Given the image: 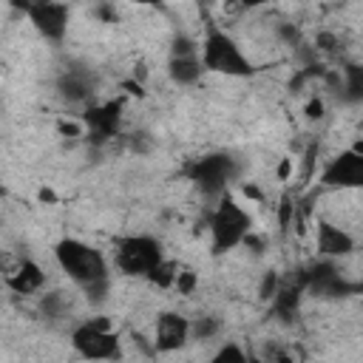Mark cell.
Here are the masks:
<instances>
[{"label": "cell", "instance_id": "11", "mask_svg": "<svg viewBox=\"0 0 363 363\" xmlns=\"http://www.w3.org/2000/svg\"><path fill=\"white\" fill-rule=\"evenodd\" d=\"M315 244H318V255L326 261H337L354 252V235L326 218H320L315 227Z\"/></svg>", "mask_w": 363, "mask_h": 363}, {"label": "cell", "instance_id": "25", "mask_svg": "<svg viewBox=\"0 0 363 363\" xmlns=\"http://www.w3.org/2000/svg\"><path fill=\"white\" fill-rule=\"evenodd\" d=\"M340 45V40L332 34V31H318L315 37V51H335Z\"/></svg>", "mask_w": 363, "mask_h": 363}, {"label": "cell", "instance_id": "9", "mask_svg": "<svg viewBox=\"0 0 363 363\" xmlns=\"http://www.w3.org/2000/svg\"><path fill=\"white\" fill-rule=\"evenodd\" d=\"M23 14L28 17V23L34 26V31L45 40L60 45L68 34V23H71V6L65 3H54V0H31L20 6Z\"/></svg>", "mask_w": 363, "mask_h": 363}, {"label": "cell", "instance_id": "14", "mask_svg": "<svg viewBox=\"0 0 363 363\" xmlns=\"http://www.w3.org/2000/svg\"><path fill=\"white\" fill-rule=\"evenodd\" d=\"M57 88H60V96L68 99V102H82V105H88V99H91V85H88L85 74L68 71V74L60 77Z\"/></svg>", "mask_w": 363, "mask_h": 363}, {"label": "cell", "instance_id": "26", "mask_svg": "<svg viewBox=\"0 0 363 363\" xmlns=\"http://www.w3.org/2000/svg\"><path fill=\"white\" fill-rule=\"evenodd\" d=\"M57 130H60V136H68V139L85 136V128H82L79 119H77V122H65V119H60V122H57Z\"/></svg>", "mask_w": 363, "mask_h": 363}, {"label": "cell", "instance_id": "1", "mask_svg": "<svg viewBox=\"0 0 363 363\" xmlns=\"http://www.w3.org/2000/svg\"><path fill=\"white\" fill-rule=\"evenodd\" d=\"M54 261L71 284H77L91 303H102L111 289V269L105 255L82 238L65 235L54 244Z\"/></svg>", "mask_w": 363, "mask_h": 363}, {"label": "cell", "instance_id": "7", "mask_svg": "<svg viewBox=\"0 0 363 363\" xmlns=\"http://www.w3.org/2000/svg\"><path fill=\"white\" fill-rule=\"evenodd\" d=\"M122 111H125V96L85 105L82 113L77 116L85 128V139L99 147V145H108L116 136H122Z\"/></svg>", "mask_w": 363, "mask_h": 363}, {"label": "cell", "instance_id": "18", "mask_svg": "<svg viewBox=\"0 0 363 363\" xmlns=\"http://www.w3.org/2000/svg\"><path fill=\"white\" fill-rule=\"evenodd\" d=\"M250 352L238 343V340H224L218 343V349L207 357V363H247Z\"/></svg>", "mask_w": 363, "mask_h": 363}, {"label": "cell", "instance_id": "22", "mask_svg": "<svg viewBox=\"0 0 363 363\" xmlns=\"http://www.w3.org/2000/svg\"><path fill=\"white\" fill-rule=\"evenodd\" d=\"M40 306H43V312H45L48 318H62L65 309H68L62 292H48V295H43V298H40Z\"/></svg>", "mask_w": 363, "mask_h": 363}, {"label": "cell", "instance_id": "15", "mask_svg": "<svg viewBox=\"0 0 363 363\" xmlns=\"http://www.w3.org/2000/svg\"><path fill=\"white\" fill-rule=\"evenodd\" d=\"M179 261L176 258H162L147 275H145V281L150 284V286H156V289H173V281H176V272H179Z\"/></svg>", "mask_w": 363, "mask_h": 363}, {"label": "cell", "instance_id": "5", "mask_svg": "<svg viewBox=\"0 0 363 363\" xmlns=\"http://www.w3.org/2000/svg\"><path fill=\"white\" fill-rule=\"evenodd\" d=\"M162 258V241L150 233H130L113 238V267L128 278H145Z\"/></svg>", "mask_w": 363, "mask_h": 363}, {"label": "cell", "instance_id": "32", "mask_svg": "<svg viewBox=\"0 0 363 363\" xmlns=\"http://www.w3.org/2000/svg\"><path fill=\"white\" fill-rule=\"evenodd\" d=\"M37 199H40V201H48V204H54V201H57V196H54V190H48V187H43V190L37 193Z\"/></svg>", "mask_w": 363, "mask_h": 363}, {"label": "cell", "instance_id": "24", "mask_svg": "<svg viewBox=\"0 0 363 363\" xmlns=\"http://www.w3.org/2000/svg\"><path fill=\"white\" fill-rule=\"evenodd\" d=\"M323 113H326L323 96H320V94H312V96L306 99V105H303V116H306L309 122H318V119H323Z\"/></svg>", "mask_w": 363, "mask_h": 363}, {"label": "cell", "instance_id": "3", "mask_svg": "<svg viewBox=\"0 0 363 363\" xmlns=\"http://www.w3.org/2000/svg\"><path fill=\"white\" fill-rule=\"evenodd\" d=\"M210 227V252L213 255H227L235 247L244 244V238L252 233V216L250 210L233 196V190L221 193L210 210L207 218Z\"/></svg>", "mask_w": 363, "mask_h": 363}, {"label": "cell", "instance_id": "21", "mask_svg": "<svg viewBox=\"0 0 363 363\" xmlns=\"http://www.w3.org/2000/svg\"><path fill=\"white\" fill-rule=\"evenodd\" d=\"M196 286H199V275H196V269H190V267H179L176 281H173V289L182 292V295H193Z\"/></svg>", "mask_w": 363, "mask_h": 363}, {"label": "cell", "instance_id": "10", "mask_svg": "<svg viewBox=\"0 0 363 363\" xmlns=\"http://www.w3.org/2000/svg\"><path fill=\"white\" fill-rule=\"evenodd\" d=\"M187 343H190V318L173 309L159 312L153 323V337H150L153 354H173Z\"/></svg>", "mask_w": 363, "mask_h": 363}, {"label": "cell", "instance_id": "17", "mask_svg": "<svg viewBox=\"0 0 363 363\" xmlns=\"http://www.w3.org/2000/svg\"><path fill=\"white\" fill-rule=\"evenodd\" d=\"M221 332V320L216 315L190 318V340H213Z\"/></svg>", "mask_w": 363, "mask_h": 363}, {"label": "cell", "instance_id": "27", "mask_svg": "<svg viewBox=\"0 0 363 363\" xmlns=\"http://www.w3.org/2000/svg\"><path fill=\"white\" fill-rule=\"evenodd\" d=\"M292 164H295V159H289V156H284V159L278 162V167H275L278 182H289V176H292Z\"/></svg>", "mask_w": 363, "mask_h": 363}, {"label": "cell", "instance_id": "30", "mask_svg": "<svg viewBox=\"0 0 363 363\" xmlns=\"http://www.w3.org/2000/svg\"><path fill=\"white\" fill-rule=\"evenodd\" d=\"M94 11H96L105 23H113V20H116V9H113V6H96Z\"/></svg>", "mask_w": 363, "mask_h": 363}, {"label": "cell", "instance_id": "19", "mask_svg": "<svg viewBox=\"0 0 363 363\" xmlns=\"http://www.w3.org/2000/svg\"><path fill=\"white\" fill-rule=\"evenodd\" d=\"M275 216H278V230L286 235V233L292 230V218H295V199H292L289 193L281 196V201H278V207H275Z\"/></svg>", "mask_w": 363, "mask_h": 363}, {"label": "cell", "instance_id": "29", "mask_svg": "<svg viewBox=\"0 0 363 363\" xmlns=\"http://www.w3.org/2000/svg\"><path fill=\"white\" fill-rule=\"evenodd\" d=\"M122 88H125L130 96H145V88H142V82H136V79H125Z\"/></svg>", "mask_w": 363, "mask_h": 363}, {"label": "cell", "instance_id": "2", "mask_svg": "<svg viewBox=\"0 0 363 363\" xmlns=\"http://www.w3.org/2000/svg\"><path fill=\"white\" fill-rule=\"evenodd\" d=\"M199 60L207 74L247 79L258 74V62L241 48V43L204 11V37L199 43Z\"/></svg>", "mask_w": 363, "mask_h": 363}, {"label": "cell", "instance_id": "23", "mask_svg": "<svg viewBox=\"0 0 363 363\" xmlns=\"http://www.w3.org/2000/svg\"><path fill=\"white\" fill-rule=\"evenodd\" d=\"M125 139H128V147H130L133 153H150V150H153V139H150V133H145V130H133V133H128Z\"/></svg>", "mask_w": 363, "mask_h": 363}, {"label": "cell", "instance_id": "12", "mask_svg": "<svg viewBox=\"0 0 363 363\" xmlns=\"http://www.w3.org/2000/svg\"><path fill=\"white\" fill-rule=\"evenodd\" d=\"M3 286H6L9 292H14V295H37V292L45 286V269H43L34 258L23 255L20 267H17L9 278H3Z\"/></svg>", "mask_w": 363, "mask_h": 363}, {"label": "cell", "instance_id": "31", "mask_svg": "<svg viewBox=\"0 0 363 363\" xmlns=\"http://www.w3.org/2000/svg\"><path fill=\"white\" fill-rule=\"evenodd\" d=\"M241 193H244L247 199H252V201H261V199H264L261 187H255V184H244V187H241Z\"/></svg>", "mask_w": 363, "mask_h": 363}, {"label": "cell", "instance_id": "13", "mask_svg": "<svg viewBox=\"0 0 363 363\" xmlns=\"http://www.w3.org/2000/svg\"><path fill=\"white\" fill-rule=\"evenodd\" d=\"M204 68H201V60H199V51L196 54H170L167 57V77L173 85L179 88H190L201 79Z\"/></svg>", "mask_w": 363, "mask_h": 363}, {"label": "cell", "instance_id": "33", "mask_svg": "<svg viewBox=\"0 0 363 363\" xmlns=\"http://www.w3.org/2000/svg\"><path fill=\"white\" fill-rule=\"evenodd\" d=\"M247 363H264V360H261V354H255V352H250V357H247Z\"/></svg>", "mask_w": 363, "mask_h": 363}, {"label": "cell", "instance_id": "8", "mask_svg": "<svg viewBox=\"0 0 363 363\" xmlns=\"http://www.w3.org/2000/svg\"><path fill=\"white\" fill-rule=\"evenodd\" d=\"M318 187L326 190H354L363 187V142L357 139L352 147L335 153L323 170L318 173Z\"/></svg>", "mask_w": 363, "mask_h": 363}, {"label": "cell", "instance_id": "28", "mask_svg": "<svg viewBox=\"0 0 363 363\" xmlns=\"http://www.w3.org/2000/svg\"><path fill=\"white\" fill-rule=\"evenodd\" d=\"M264 363H295V357L286 349H269V357H261Z\"/></svg>", "mask_w": 363, "mask_h": 363}, {"label": "cell", "instance_id": "16", "mask_svg": "<svg viewBox=\"0 0 363 363\" xmlns=\"http://www.w3.org/2000/svg\"><path fill=\"white\" fill-rule=\"evenodd\" d=\"M340 91L346 102H360L363 99V71L357 65L340 68Z\"/></svg>", "mask_w": 363, "mask_h": 363}, {"label": "cell", "instance_id": "20", "mask_svg": "<svg viewBox=\"0 0 363 363\" xmlns=\"http://www.w3.org/2000/svg\"><path fill=\"white\" fill-rule=\"evenodd\" d=\"M278 286H281V272H278V269H267V272L261 275V281H258V301L269 303L272 295L278 292Z\"/></svg>", "mask_w": 363, "mask_h": 363}, {"label": "cell", "instance_id": "4", "mask_svg": "<svg viewBox=\"0 0 363 363\" xmlns=\"http://www.w3.org/2000/svg\"><path fill=\"white\" fill-rule=\"evenodd\" d=\"M71 349L91 363H119L125 357V346L119 332L113 329L108 315H94L88 320H79L68 335Z\"/></svg>", "mask_w": 363, "mask_h": 363}, {"label": "cell", "instance_id": "34", "mask_svg": "<svg viewBox=\"0 0 363 363\" xmlns=\"http://www.w3.org/2000/svg\"><path fill=\"white\" fill-rule=\"evenodd\" d=\"M3 289H6V286H3V278H0V292H3Z\"/></svg>", "mask_w": 363, "mask_h": 363}, {"label": "cell", "instance_id": "6", "mask_svg": "<svg viewBox=\"0 0 363 363\" xmlns=\"http://www.w3.org/2000/svg\"><path fill=\"white\" fill-rule=\"evenodd\" d=\"M238 173L241 167L230 153H204L184 167V176L210 199H218L221 193H227L230 182H235Z\"/></svg>", "mask_w": 363, "mask_h": 363}]
</instances>
